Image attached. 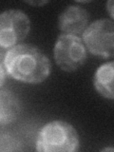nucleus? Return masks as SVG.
<instances>
[{"mask_svg":"<svg viewBox=\"0 0 114 152\" xmlns=\"http://www.w3.org/2000/svg\"><path fill=\"white\" fill-rule=\"evenodd\" d=\"M4 66L12 78L30 84L43 82L50 72L49 58L39 49L30 45H17L8 50Z\"/></svg>","mask_w":114,"mask_h":152,"instance_id":"1","label":"nucleus"},{"mask_svg":"<svg viewBox=\"0 0 114 152\" xmlns=\"http://www.w3.org/2000/svg\"><path fill=\"white\" fill-rule=\"evenodd\" d=\"M78 149V133L72 126L64 121H53L47 124L37 136V151L75 152Z\"/></svg>","mask_w":114,"mask_h":152,"instance_id":"2","label":"nucleus"},{"mask_svg":"<svg viewBox=\"0 0 114 152\" xmlns=\"http://www.w3.org/2000/svg\"><path fill=\"white\" fill-rule=\"evenodd\" d=\"M86 46L89 51L103 58L114 53V25L109 19H99L86 28L83 33Z\"/></svg>","mask_w":114,"mask_h":152,"instance_id":"3","label":"nucleus"},{"mask_svg":"<svg viewBox=\"0 0 114 152\" xmlns=\"http://www.w3.org/2000/svg\"><path fill=\"white\" fill-rule=\"evenodd\" d=\"M54 59L57 66L65 71H74L87 60V50L81 38L62 33L54 46Z\"/></svg>","mask_w":114,"mask_h":152,"instance_id":"4","label":"nucleus"},{"mask_svg":"<svg viewBox=\"0 0 114 152\" xmlns=\"http://www.w3.org/2000/svg\"><path fill=\"white\" fill-rule=\"evenodd\" d=\"M31 30V21L20 10H9L0 14V47L8 49L24 40Z\"/></svg>","mask_w":114,"mask_h":152,"instance_id":"5","label":"nucleus"},{"mask_svg":"<svg viewBox=\"0 0 114 152\" xmlns=\"http://www.w3.org/2000/svg\"><path fill=\"white\" fill-rule=\"evenodd\" d=\"M88 22L87 10L77 5L66 8L58 19V27L66 34H80L86 30Z\"/></svg>","mask_w":114,"mask_h":152,"instance_id":"6","label":"nucleus"},{"mask_svg":"<svg viewBox=\"0 0 114 152\" xmlns=\"http://www.w3.org/2000/svg\"><path fill=\"white\" fill-rule=\"evenodd\" d=\"M113 76H114V64L109 62L102 65L94 74L93 83L97 91L104 98L112 100L113 93Z\"/></svg>","mask_w":114,"mask_h":152,"instance_id":"7","label":"nucleus"},{"mask_svg":"<svg viewBox=\"0 0 114 152\" xmlns=\"http://www.w3.org/2000/svg\"><path fill=\"white\" fill-rule=\"evenodd\" d=\"M20 112V104L13 93L0 90V124L8 125L17 119Z\"/></svg>","mask_w":114,"mask_h":152,"instance_id":"8","label":"nucleus"},{"mask_svg":"<svg viewBox=\"0 0 114 152\" xmlns=\"http://www.w3.org/2000/svg\"><path fill=\"white\" fill-rule=\"evenodd\" d=\"M21 149L20 142L15 138L9 135L0 137V151H17Z\"/></svg>","mask_w":114,"mask_h":152,"instance_id":"9","label":"nucleus"},{"mask_svg":"<svg viewBox=\"0 0 114 152\" xmlns=\"http://www.w3.org/2000/svg\"><path fill=\"white\" fill-rule=\"evenodd\" d=\"M5 79H6V69L2 64H0V88L3 86Z\"/></svg>","mask_w":114,"mask_h":152,"instance_id":"10","label":"nucleus"},{"mask_svg":"<svg viewBox=\"0 0 114 152\" xmlns=\"http://www.w3.org/2000/svg\"><path fill=\"white\" fill-rule=\"evenodd\" d=\"M107 8L109 10V12H110V15H111V17H113L114 15H113V1H108L107 2Z\"/></svg>","mask_w":114,"mask_h":152,"instance_id":"11","label":"nucleus"},{"mask_svg":"<svg viewBox=\"0 0 114 152\" xmlns=\"http://www.w3.org/2000/svg\"><path fill=\"white\" fill-rule=\"evenodd\" d=\"M28 3H30V4H31V5H43V4H45V3H47V1H43V2H28Z\"/></svg>","mask_w":114,"mask_h":152,"instance_id":"12","label":"nucleus"}]
</instances>
